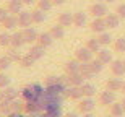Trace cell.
<instances>
[{"mask_svg": "<svg viewBox=\"0 0 125 117\" xmlns=\"http://www.w3.org/2000/svg\"><path fill=\"white\" fill-rule=\"evenodd\" d=\"M88 13L91 15L93 18H104V16L109 13V11H107L106 3H101V2H94V3L89 5Z\"/></svg>", "mask_w": 125, "mask_h": 117, "instance_id": "obj_1", "label": "cell"}, {"mask_svg": "<svg viewBox=\"0 0 125 117\" xmlns=\"http://www.w3.org/2000/svg\"><path fill=\"white\" fill-rule=\"evenodd\" d=\"M41 86L39 85H31L21 91V96L24 98V101H31V99H39L41 98Z\"/></svg>", "mask_w": 125, "mask_h": 117, "instance_id": "obj_2", "label": "cell"}, {"mask_svg": "<svg viewBox=\"0 0 125 117\" xmlns=\"http://www.w3.org/2000/svg\"><path fill=\"white\" fill-rule=\"evenodd\" d=\"M112 103H115V93H114V91L104 89V91L99 93V96H97V104H99V106L107 107V106H111Z\"/></svg>", "mask_w": 125, "mask_h": 117, "instance_id": "obj_3", "label": "cell"}, {"mask_svg": "<svg viewBox=\"0 0 125 117\" xmlns=\"http://www.w3.org/2000/svg\"><path fill=\"white\" fill-rule=\"evenodd\" d=\"M94 107H96V101H94L93 98H86V96H84L83 99H80V103L76 104V109H78V112H81V114L93 112Z\"/></svg>", "mask_w": 125, "mask_h": 117, "instance_id": "obj_4", "label": "cell"}, {"mask_svg": "<svg viewBox=\"0 0 125 117\" xmlns=\"http://www.w3.org/2000/svg\"><path fill=\"white\" fill-rule=\"evenodd\" d=\"M88 28L93 31L94 34H101L107 29V24H106V20L104 18H93L91 21L88 23Z\"/></svg>", "mask_w": 125, "mask_h": 117, "instance_id": "obj_5", "label": "cell"}, {"mask_svg": "<svg viewBox=\"0 0 125 117\" xmlns=\"http://www.w3.org/2000/svg\"><path fill=\"white\" fill-rule=\"evenodd\" d=\"M93 54L94 52H91L88 49V47H78L76 51H75V59L80 62H91L93 60Z\"/></svg>", "mask_w": 125, "mask_h": 117, "instance_id": "obj_6", "label": "cell"}, {"mask_svg": "<svg viewBox=\"0 0 125 117\" xmlns=\"http://www.w3.org/2000/svg\"><path fill=\"white\" fill-rule=\"evenodd\" d=\"M65 96L72 101H80L83 98V91H81V86H73V85H68V88L65 89Z\"/></svg>", "mask_w": 125, "mask_h": 117, "instance_id": "obj_7", "label": "cell"}, {"mask_svg": "<svg viewBox=\"0 0 125 117\" xmlns=\"http://www.w3.org/2000/svg\"><path fill=\"white\" fill-rule=\"evenodd\" d=\"M42 109L41 103H39V99H31V101H24V107L23 111L26 114H37L39 111Z\"/></svg>", "mask_w": 125, "mask_h": 117, "instance_id": "obj_8", "label": "cell"}, {"mask_svg": "<svg viewBox=\"0 0 125 117\" xmlns=\"http://www.w3.org/2000/svg\"><path fill=\"white\" fill-rule=\"evenodd\" d=\"M23 36H24L26 44H36V42H37V38H39V33H37L32 26H28V28L23 29Z\"/></svg>", "mask_w": 125, "mask_h": 117, "instance_id": "obj_9", "label": "cell"}, {"mask_svg": "<svg viewBox=\"0 0 125 117\" xmlns=\"http://www.w3.org/2000/svg\"><path fill=\"white\" fill-rule=\"evenodd\" d=\"M80 65H81V62L76 60V59H72V60H67L63 65V72L65 75H72V73H78L80 72Z\"/></svg>", "mask_w": 125, "mask_h": 117, "instance_id": "obj_10", "label": "cell"}, {"mask_svg": "<svg viewBox=\"0 0 125 117\" xmlns=\"http://www.w3.org/2000/svg\"><path fill=\"white\" fill-rule=\"evenodd\" d=\"M111 73L114 76L125 75V62L124 60H112L111 62Z\"/></svg>", "mask_w": 125, "mask_h": 117, "instance_id": "obj_11", "label": "cell"}, {"mask_svg": "<svg viewBox=\"0 0 125 117\" xmlns=\"http://www.w3.org/2000/svg\"><path fill=\"white\" fill-rule=\"evenodd\" d=\"M104 86H106V89H109V91H120L122 86H124V83H122V80L119 78V76H114V78H109L106 80V83H104Z\"/></svg>", "mask_w": 125, "mask_h": 117, "instance_id": "obj_12", "label": "cell"}, {"mask_svg": "<svg viewBox=\"0 0 125 117\" xmlns=\"http://www.w3.org/2000/svg\"><path fill=\"white\" fill-rule=\"evenodd\" d=\"M28 54L32 57V59H36V60H41L42 57L46 55V47L39 46V44H31V49L28 51Z\"/></svg>", "mask_w": 125, "mask_h": 117, "instance_id": "obj_13", "label": "cell"}, {"mask_svg": "<svg viewBox=\"0 0 125 117\" xmlns=\"http://www.w3.org/2000/svg\"><path fill=\"white\" fill-rule=\"evenodd\" d=\"M16 16H18V26H20L21 29L31 26V23H32L31 11H21V13H18Z\"/></svg>", "mask_w": 125, "mask_h": 117, "instance_id": "obj_14", "label": "cell"}, {"mask_svg": "<svg viewBox=\"0 0 125 117\" xmlns=\"http://www.w3.org/2000/svg\"><path fill=\"white\" fill-rule=\"evenodd\" d=\"M54 41L55 39L52 38V34L49 33V31H44V33H39V38H37V44L42 47H51L52 44H54Z\"/></svg>", "mask_w": 125, "mask_h": 117, "instance_id": "obj_15", "label": "cell"}, {"mask_svg": "<svg viewBox=\"0 0 125 117\" xmlns=\"http://www.w3.org/2000/svg\"><path fill=\"white\" fill-rule=\"evenodd\" d=\"M23 0H8L7 10L10 11V15H18L23 11Z\"/></svg>", "mask_w": 125, "mask_h": 117, "instance_id": "obj_16", "label": "cell"}, {"mask_svg": "<svg viewBox=\"0 0 125 117\" xmlns=\"http://www.w3.org/2000/svg\"><path fill=\"white\" fill-rule=\"evenodd\" d=\"M57 23L63 26V28H70V26H73V15H70L68 11H63L57 16Z\"/></svg>", "mask_w": 125, "mask_h": 117, "instance_id": "obj_17", "label": "cell"}, {"mask_svg": "<svg viewBox=\"0 0 125 117\" xmlns=\"http://www.w3.org/2000/svg\"><path fill=\"white\" fill-rule=\"evenodd\" d=\"M65 81L68 85H73V86H81L84 83V76L81 73H72V75H65Z\"/></svg>", "mask_w": 125, "mask_h": 117, "instance_id": "obj_18", "label": "cell"}, {"mask_svg": "<svg viewBox=\"0 0 125 117\" xmlns=\"http://www.w3.org/2000/svg\"><path fill=\"white\" fill-rule=\"evenodd\" d=\"M104 20H106V24H107V28L109 29H114V28H117L119 24H120V16L117 13H107L106 16H104Z\"/></svg>", "mask_w": 125, "mask_h": 117, "instance_id": "obj_19", "label": "cell"}, {"mask_svg": "<svg viewBox=\"0 0 125 117\" xmlns=\"http://www.w3.org/2000/svg\"><path fill=\"white\" fill-rule=\"evenodd\" d=\"M0 24H2L3 29H7V31H8V29H15L18 26V16H16V15H8Z\"/></svg>", "mask_w": 125, "mask_h": 117, "instance_id": "obj_20", "label": "cell"}, {"mask_svg": "<svg viewBox=\"0 0 125 117\" xmlns=\"http://www.w3.org/2000/svg\"><path fill=\"white\" fill-rule=\"evenodd\" d=\"M88 24V20H86V13L83 11H76L73 13V26L75 28H83Z\"/></svg>", "mask_w": 125, "mask_h": 117, "instance_id": "obj_21", "label": "cell"}, {"mask_svg": "<svg viewBox=\"0 0 125 117\" xmlns=\"http://www.w3.org/2000/svg\"><path fill=\"white\" fill-rule=\"evenodd\" d=\"M49 33H51V34H52V38L57 39V41H62V39L65 38V28H63V26H60L59 23L54 24V26H51Z\"/></svg>", "mask_w": 125, "mask_h": 117, "instance_id": "obj_22", "label": "cell"}, {"mask_svg": "<svg viewBox=\"0 0 125 117\" xmlns=\"http://www.w3.org/2000/svg\"><path fill=\"white\" fill-rule=\"evenodd\" d=\"M24 44H26V41H24L23 31H16V33L11 34V46H13V47H16V49H21Z\"/></svg>", "mask_w": 125, "mask_h": 117, "instance_id": "obj_23", "label": "cell"}, {"mask_svg": "<svg viewBox=\"0 0 125 117\" xmlns=\"http://www.w3.org/2000/svg\"><path fill=\"white\" fill-rule=\"evenodd\" d=\"M0 112L3 116H8V114L13 112V101L8 98H3L0 101Z\"/></svg>", "mask_w": 125, "mask_h": 117, "instance_id": "obj_24", "label": "cell"}, {"mask_svg": "<svg viewBox=\"0 0 125 117\" xmlns=\"http://www.w3.org/2000/svg\"><path fill=\"white\" fill-rule=\"evenodd\" d=\"M109 114L114 117H122L125 114V107L122 106V103H112L111 106H109Z\"/></svg>", "mask_w": 125, "mask_h": 117, "instance_id": "obj_25", "label": "cell"}, {"mask_svg": "<svg viewBox=\"0 0 125 117\" xmlns=\"http://www.w3.org/2000/svg\"><path fill=\"white\" fill-rule=\"evenodd\" d=\"M31 18H32V23L34 24H42L44 21H46V11H42V10L39 8H34L31 11Z\"/></svg>", "mask_w": 125, "mask_h": 117, "instance_id": "obj_26", "label": "cell"}, {"mask_svg": "<svg viewBox=\"0 0 125 117\" xmlns=\"http://www.w3.org/2000/svg\"><path fill=\"white\" fill-rule=\"evenodd\" d=\"M96 57L104 64V65H111V62L114 60V59H112V52H109L107 49H101V51L96 54Z\"/></svg>", "mask_w": 125, "mask_h": 117, "instance_id": "obj_27", "label": "cell"}, {"mask_svg": "<svg viewBox=\"0 0 125 117\" xmlns=\"http://www.w3.org/2000/svg\"><path fill=\"white\" fill-rule=\"evenodd\" d=\"M86 47H88L91 52L97 54V52L102 49V44L99 42V39H97V36H96V38H89L88 41H86Z\"/></svg>", "mask_w": 125, "mask_h": 117, "instance_id": "obj_28", "label": "cell"}, {"mask_svg": "<svg viewBox=\"0 0 125 117\" xmlns=\"http://www.w3.org/2000/svg\"><path fill=\"white\" fill-rule=\"evenodd\" d=\"M80 73L84 76V80L91 78V76L94 75L93 68H91V64H89V62H81V65H80Z\"/></svg>", "mask_w": 125, "mask_h": 117, "instance_id": "obj_29", "label": "cell"}, {"mask_svg": "<svg viewBox=\"0 0 125 117\" xmlns=\"http://www.w3.org/2000/svg\"><path fill=\"white\" fill-rule=\"evenodd\" d=\"M55 5H54V2L52 0H37L36 2V8H39V10H42V11H51L52 8H54Z\"/></svg>", "mask_w": 125, "mask_h": 117, "instance_id": "obj_30", "label": "cell"}, {"mask_svg": "<svg viewBox=\"0 0 125 117\" xmlns=\"http://www.w3.org/2000/svg\"><path fill=\"white\" fill-rule=\"evenodd\" d=\"M5 54H7V55L11 59V62H18V64H20V60H21V57H23V55L18 52V49H16V47H13V46L7 47V52H5Z\"/></svg>", "mask_w": 125, "mask_h": 117, "instance_id": "obj_31", "label": "cell"}, {"mask_svg": "<svg viewBox=\"0 0 125 117\" xmlns=\"http://www.w3.org/2000/svg\"><path fill=\"white\" fill-rule=\"evenodd\" d=\"M81 91H83V98H93L94 94H96V86L91 83H83L81 85Z\"/></svg>", "mask_w": 125, "mask_h": 117, "instance_id": "obj_32", "label": "cell"}, {"mask_svg": "<svg viewBox=\"0 0 125 117\" xmlns=\"http://www.w3.org/2000/svg\"><path fill=\"white\" fill-rule=\"evenodd\" d=\"M20 96V91L16 88H13V86H7V88H3V98H8V99H18Z\"/></svg>", "mask_w": 125, "mask_h": 117, "instance_id": "obj_33", "label": "cell"}, {"mask_svg": "<svg viewBox=\"0 0 125 117\" xmlns=\"http://www.w3.org/2000/svg\"><path fill=\"white\" fill-rule=\"evenodd\" d=\"M34 64H36V59H32L29 54L23 55V57H21V60H20V65L23 67V68H31Z\"/></svg>", "mask_w": 125, "mask_h": 117, "instance_id": "obj_34", "label": "cell"}, {"mask_svg": "<svg viewBox=\"0 0 125 117\" xmlns=\"http://www.w3.org/2000/svg\"><path fill=\"white\" fill-rule=\"evenodd\" d=\"M10 46H11V34H8L5 29L3 33H0V47H10Z\"/></svg>", "mask_w": 125, "mask_h": 117, "instance_id": "obj_35", "label": "cell"}, {"mask_svg": "<svg viewBox=\"0 0 125 117\" xmlns=\"http://www.w3.org/2000/svg\"><path fill=\"white\" fill-rule=\"evenodd\" d=\"M11 64H13V62H11V59H10L7 54H5V55H2V57H0V72L8 70L10 67H11Z\"/></svg>", "mask_w": 125, "mask_h": 117, "instance_id": "obj_36", "label": "cell"}, {"mask_svg": "<svg viewBox=\"0 0 125 117\" xmlns=\"http://www.w3.org/2000/svg\"><path fill=\"white\" fill-rule=\"evenodd\" d=\"M89 64H91V68H93V72H94V75H97V73H101L102 72V68H104V64H102L101 60H99V59H93V60L89 62Z\"/></svg>", "mask_w": 125, "mask_h": 117, "instance_id": "obj_37", "label": "cell"}, {"mask_svg": "<svg viewBox=\"0 0 125 117\" xmlns=\"http://www.w3.org/2000/svg\"><path fill=\"white\" fill-rule=\"evenodd\" d=\"M114 51L115 52H125V36H120L114 41Z\"/></svg>", "mask_w": 125, "mask_h": 117, "instance_id": "obj_38", "label": "cell"}, {"mask_svg": "<svg viewBox=\"0 0 125 117\" xmlns=\"http://www.w3.org/2000/svg\"><path fill=\"white\" fill-rule=\"evenodd\" d=\"M97 39H99V42H101L102 46H109L112 42V36L109 33H106V31L101 33V34H97Z\"/></svg>", "mask_w": 125, "mask_h": 117, "instance_id": "obj_39", "label": "cell"}, {"mask_svg": "<svg viewBox=\"0 0 125 117\" xmlns=\"http://www.w3.org/2000/svg\"><path fill=\"white\" fill-rule=\"evenodd\" d=\"M10 83H11V78L5 75V72H0V88H7V86H10Z\"/></svg>", "mask_w": 125, "mask_h": 117, "instance_id": "obj_40", "label": "cell"}, {"mask_svg": "<svg viewBox=\"0 0 125 117\" xmlns=\"http://www.w3.org/2000/svg\"><path fill=\"white\" fill-rule=\"evenodd\" d=\"M115 13L120 16V20H125V3H120V5H117V8H115Z\"/></svg>", "mask_w": 125, "mask_h": 117, "instance_id": "obj_41", "label": "cell"}, {"mask_svg": "<svg viewBox=\"0 0 125 117\" xmlns=\"http://www.w3.org/2000/svg\"><path fill=\"white\" fill-rule=\"evenodd\" d=\"M8 15H10V11L7 10V7H0V23H2Z\"/></svg>", "mask_w": 125, "mask_h": 117, "instance_id": "obj_42", "label": "cell"}, {"mask_svg": "<svg viewBox=\"0 0 125 117\" xmlns=\"http://www.w3.org/2000/svg\"><path fill=\"white\" fill-rule=\"evenodd\" d=\"M54 2V5H57V7H60V5H65L67 3V0H52Z\"/></svg>", "mask_w": 125, "mask_h": 117, "instance_id": "obj_43", "label": "cell"}, {"mask_svg": "<svg viewBox=\"0 0 125 117\" xmlns=\"http://www.w3.org/2000/svg\"><path fill=\"white\" fill-rule=\"evenodd\" d=\"M5 117H23V114L21 112H11V114H8V116H5Z\"/></svg>", "mask_w": 125, "mask_h": 117, "instance_id": "obj_44", "label": "cell"}, {"mask_svg": "<svg viewBox=\"0 0 125 117\" xmlns=\"http://www.w3.org/2000/svg\"><path fill=\"white\" fill-rule=\"evenodd\" d=\"M37 0H23V3L24 5H32V3H36Z\"/></svg>", "mask_w": 125, "mask_h": 117, "instance_id": "obj_45", "label": "cell"}, {"mask_svg": "<svg viewBox=\"0 0 125 117\" xmlns=\"http://www.w3.org/2000/svg\"><path fill=\"white\" fill-rule=\"evenodd\" d=\"M63 117H78V116H76V114H75V112H70V114H65Z\"/></svg>", "mask_w": 125, "mask_h": 117, "instance_id": "obj_46", "label": "cell"}, {"mask_svg": "<svg viewBox=\"0 0 125 117\" xmlns=\"http://www.w3.org/2000/svg\"><path fill=\"white\" fill-rule=\"evenodd\" d=\"M83 117H94L91 112H86V114H83Z\"/></svg>", "mask_w": 125, "mask_h": 117, "instance_id": "obj_47", "label": "cell"}, {"mask_svg": "<svg viewBox=\"0 0 125 117\" xmlns=\"http://www.w3.org/2000/svg\"><path fill=\"white\" fill-rule=\"evenodd\" d=\"M2 99H3V89L0 88V101H2Z\"/></svg>", "mask_w": 125, "mask_h": 117, "instance_id": "obj_48", "label": "cell"}, {"mask_svg": "<svg viewBox=\"0 0 125 117\" xmlns=\"http://www.w3.org/2000/svg\"><path fill=\"white\" fill-rule=\"evenodd\" d=\"M106 3H114V2H117V0H104Z\"/></svg>", "mask_w": 125, "mask_h": 117, "instance_id": "obj_49", "label": "cell"}, {"mask_svg": "<svg viewBox=\"0 0 125 117\" xmlns=\"http://www.w3.org/2000/svg\"><path fill=\"white\" fill-rule=\"evenodd\" d=\"M120 103H122V106H124V107H125V96H124V98H122V101H120Z\"/></svg>", "mask_w": 125, "mask_h": 117, "instance_id": "obj_50", "label": "cell"}, {"mask_svg": "<svg viewBox=\"0 0 125 117\" xmlns=\"http://www.w3.org/2000/svg\"><path fill=\"white\" fill-rule=\"evenodd\" d=\"M122 91H124V93H125V81H124V86H122Z\"/></svg>", "mask_w": 125, "mask_h": 117, "instance_id": "obj_51", "label": "cell"}, {"mask_svg": "<svg viewBox=\"0 0 125 117\" xmlns=\"http://www.w3.org/2000/svg\"><path fill=\"white\" fill-rule=\"evenodd\" d=\"M106 117H114V116H111V114H109V116H106Z\"/></svg>", "mask_w": 125, "mask_h": 117, "instance_id": "obj_52", "label": "cell"}, {"mask_svg": "<svg viewBox=\"0 0 125 117\" xmlns=\"http://www.w3.org/2000/svg\"><path fill=\"white\" fill-rule=\"evenodd\" d=\"M0 117H3V114H2V112H0Z\"/></svg>", "mask_w": 125, "mask_h": 117, "instance_id": "obj_53", "label": "cell"}, {"mask_svg": "<svg viewBox=\"0 0 125 117\" xmlns=\"http://www.w3.org/2000/svg\"><path fill=\"white\" fill-rule=\"evenodd\" d=\"M124 62H125V60H124Z\"/></svg>", "mask_w": 125, "mask_h": 117, "instance_id": "obj_54", "label": "cell"}]
</instances>
